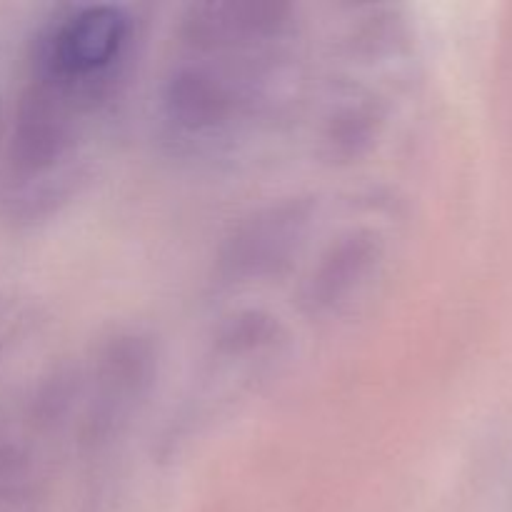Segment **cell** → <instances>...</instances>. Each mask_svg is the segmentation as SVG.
<instances>
[{"label": "cell", "instance_id": "cell-1", "mask_svg": "<svg viewBox=\"0 0 512 512\" xmlns=\"http://www.w3.org/2000/svg\"><path fill=\"white\" fill-rule=\"evenodd\" d=\"M130 23L123 10L98 5L75 10L48 30L38 48V78L95 88L123 55Z\"/></svg>", "mask_w": 512, "mask_h": 512}, {"label": "cell", "instance_id": "cell-2", "mask_svg": "<svg viewBox=\"0 0 512 512\" xmlns=\"http://www.w3.org/2000/svg\"><path fill=\"white\" fill-rule=\"evenodd\" d=\"M370 260H375V250L370 243H348L343 253H335L333 260L323 265V273L313 280V303L315 305H338L353 290L358 288L360 278L368 270Z\"/></svg>", "mask_w": 512, "mask_h": 512}]
</instances>
